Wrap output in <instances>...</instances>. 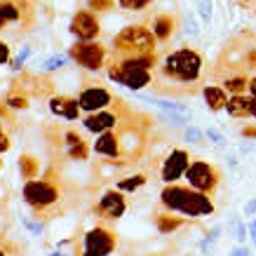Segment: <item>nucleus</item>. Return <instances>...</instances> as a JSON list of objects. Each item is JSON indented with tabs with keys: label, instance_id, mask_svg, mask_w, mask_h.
Here are the masks:
<instances>
[{
	"label": "nucleus",
	"instance_id": "3",
	"mask_svg": "<svg viewBox=\"0 0 256 256\" xmlns=\"http://www.w3.org/2000/svg\"><path fill=\"white\" fill-rule=\"evenodd\" d=\"M204 73V56L193 47H178L158 64L153 90L164 96H186L202 87Z\"/></svg>",
	"mask_w": 256,
	"mask_h": 256
},
{
	"label": "nucleus",
	"instance_id": "18",
	"mask_svg": "<svg viewBox=\"0 0 256 256\" xmlns=\"http://www.w3.org/2000/svg\"><path fill=\"white\" fill-rule=\"evenodd\" d=\"M47 108L54 118L59 120H80V118L85 116L82 108H80V101L78 96H70V94H52L50 99H47Z\"/></svg>",
	"mask_w": 256,
	"mask_h": 256
},
{
	"label": "nucleus",
	"instance_id": "47",
	"mask_svg": "<svg viewBox=\"0 0 256 256\" xmlns=\"http://www.w3.org/2000/svg\"><path fill=\"white\" fill-rule=\"evenodd\" d=\"M249 94H252V96H256V76H252V78H249V90H247Z\"/></svg>",
	"mask_w": 256,
	"mask_h": 256
},
{
	"label": "nucleus",
	"instance_id": "16",
	"mask_svg": "<svg viewBox=\"0 0 256 256\" xmlns=\"http://www.w3.org/2000/svg\"><path fill=\"white\" fill-rule=\"evenodd\" d=\"M12 85L28 92L33 99H50L52 92H54V80L50 76H36V73H28V70H22V76Z\"/></svg>",
	"mask_w": 256,
	"mask_h": 256
},
{
	"label": "nucleus",
	"instance_id": "12",
	"mask_svg": "<svg viewBox=\"0 0 256 256\" xmlns=\"http://www.w3.org/2000/svg\"><path fill=\"white\" fill-rule=\"evenodd\" d=\"M116 99H118V94L110 92L108 87L96 78H85L82 80V87H80V92H78L80 108H82L85 116L87 113H94V110L106 108V106H110Z\"/></svg>",
	"mask_w": 256,
	"mask_h": 256
},
{
	"label": "nucleus",
	"instance_id": "46",
	"mask_svg": "<svg viewBox=\"0 0 256 256\" xmlns=\"http://www.w3.org/2000/svg\"><path fill=\"white\" fill-rule=\"evenodd\" d=\"M249 235H252V240H254V244H256V218L249 221Z\"/></svg>",
	"mask_w": 256,
	"mask_h": 256
},
{
	"label": "nucleus",
	"instance_id": "39",
	"mask_svg": "<svg viewBox=\"0 0 256 256\" xmlns=\"http://www.w3.org/2000/svg\"><path fill=\"white\" fill-rule=\"evenodd\" d=\"M64 62H66V59L56 54V56H52V59H47V62L42 64V68H45V70H56V68H62V66H64Z\"/></svg>",
	"mask_w": 256,
	"mask_h": 256
},
{
	"label": "nucleus",
	"instance_id": "33",
	"mask_svg": "<svg viewBox=\"0 0 256 256\" xmlns=\"http://www.w3.org/2000/svg\"><path fill=\"white\" fill-rule=\"evenodd\" d=\"M116 2L118 0H87V8L94 12H108V10H113Z\"/></svg>",
	"mask_w": 256,
	"mask_h": 256
},
{
	"label": "nucleus",
	"instance_id": "28",
	"mask_svg": "<svg viewBox=\"0 0 256 256\" xmlns=\"http://www.w3.org/2000/svg\"><path fill=\"white\" fill-rule=\"evenodd\" d=\"M12 146H14V130L0 118V156L8 153Z\"/></svg>",
	"mask_w": 256,
	"mask_h": 256
},
{
	"label": "nucleus",
	"instance_id": "37",
	"mask_svg": "<svg viewBox=\"0 0 256 256\" xmlns=\"http://www.w3.org/2000/svg\"><path fill=\"white\" fill-rule=\"evenodd\" d=\"M28 54H31V50H28V47H24L22 52H19V56L12 62V70H22L24 64H26V59H28Z\"/></svg>",
	"mask_w": 256,
	"mask_h": 256
},
{
	"label": "nucleus",
	"instance_id": "43",
	"mask_svg": "<svg viewBox=\"0 0 256 256\" xmlns=\"http://www.w3.org/2000/svg\"><path fill=\"white\" fill-rule=\"evenodd\" d=\"M218 233H221V226H214L210 233H207V240H212V242H216L218 240Z\"/></svg>",
	"mask_w": 256,
	"mask_h": 256
},
{
	"label": "nucleus",
	"instance_id": "14",
	"mask_svg": "<svg viewBox=\"0 0 256 256\" xmlns=\"http://www.w3.org/2000/svg\"><path fill=\"white\" fill-rule=\"evenodd\" d=\"M118 242H120L118 230H113L106 221H99L94 228H90L85 233L82 249H90V252H94L99 256H110L118 249Z\"/></svg>",
	"mask_w": 256,
	"mask_h": 256
},
{
	"label": "nucleus",
	"instance_id": "36",
	"mask_svg": "<svg viewBox=\"0 0 256 256\" xmlns=\"http://www.w3.org/2000/svg\"><path fill=\"white\" fill-rule=\"evenodd\" d=\"M207 139L212 141V144H216V146H226V136L221 132H218V130H214V127H210V130H207Z\"/></svg>",
	"mask_w": 256,
	"mask_h": 256
},
{
	"label": "nucleus",
	"instance_id": "27",
	"mask_svg": "<svg viewBox=\"0 0 256 256\" xmlns=\"http://www.w3.org/2000/svg\"><path fill=\"white\" fill-rule=\"evenodd\" d=\"M221 87L228 94H244L249 90V76L247 73H230L221 78Z\"/></svg>",
	"mask_w": 256,
	"mask_h": 256
},
{
	"label": "nucleus",
	"instance_id": "11",
	"mask_svg": "<svg viewBox=\"0 0 256 256\" xmlns=\"http://www.w3.org/2000/svg\"><path fill=\"white\" fill-rule=\"evenodd\" d=\"M130 207V202H127V193L122 190H118L116 186L108 188V190H104L99 195V200H94L90 204V214L99 218V221H106V224H116L120 218L124 216V212Z\"/></svg>",
	"mask_w": 256,
	"mask_h": 256
},
{
	"label": "nucleus",
	"instance_id": "35",
	"mask_svg": "<svg viewBox=\"0 0 256 256\" xmlns=\"http://www.w3.org/2000/svg\"><path fill=\"white\" fill-rule=\"evenodd\" d=\"M204 136H207V134L200 132L198 127H188V130H186V139L190 141V144H202V139H204Z\"/></svg>",
	"mask_w": 256,
	"mask_h": 256
},
{
	"label": "nucleus",
	"instance_id": "17",
	"mask_svg": "<svg viewBox=\"0 0 256 256\" xmlns=\"http://www.w3.org/2000/svg\"><path fill=\"white\" fill-rule=\"evenodd\" d=\"M68 31L78 40H96L101 36V24L94 10H78L70 19Z\"/></svg>",
	"mask_w": 256,
	"mask_h": 256
},
{
	"label": "nucleus",
	"instance_id": "44",
	"mask_svg": "<svg viewBox=\"0 0 256 256\" xmlns=\"http://www.w3.org/2000/svg\"><path fill=\"white\" fill-rule=\"evenodd\" d=\"M249 150H254V144H252V139L242 141V144H240V153L244 156V153H249Z\"/></svg>",
	"mask_w": 256,
	"mask_h": 256
},
{
	"label": "nucleus",
	"instance_id": "6",
	"mask_svg": "<svg viewBox=\"0 0 256 256\" xmlns=\"http://www.w3.org/2000/svg\"><path fill=\"white\" fill-rule=\"evenodd\" d=\"M158 38L150 31L148 24H130L122 31L113 36V47H110V56L113 59H122V56L134 54H148V52H158Z\"/></svg>",
	"mask_w": 256,
	"mask_h": 256
},
{
	"label": "nucleus",
	"instance_id": "38",
	"mask_svg": "<svg viewBox=\"0 0 256 256\" xmlns=\"http://www.w3.org/2000/svg\"><path fill=\"white\" fill-rule=\"evenodd\" d=\"M10 59H12V50H10V45L5 40H0V66L10 64Z\"/></svg>",
	"mask_w": 256,
	"mask_h": 256
},
{
	"label": "nucleus",
	"instance_id": "49",
	"mask_svg": "<svg viewBox=\"0 0 256 256\" xmlns=\"http://www.w3.org/2000/svg\"><path fill=\"white\" fill-rule=\"evenodd\" d=\"M242 2H254V0H242Z\"/></svg>",
	"mask_w": 256,
	"mask_h": 256
},
{
	"label": "nucleus",
	"instance_id": "21",
	"mask_svg": "<svg viewBox=\"0 0 256 256\" xmlns=\"http://www.w3.org/2000/svg\"><path fill=\"white\" fill-rule=\"evenodd\" d=\"M252 101L254 96L249 92L244 94H230L228 96V104H226V113L235 120H244V118H252Z\"/></svg>",
	"mask_w": 256,
	"mask_h": 256
},
{
	"label": "nucleus",
	"instance_id": "9",
	"mask_svg": "<svg viewBox=\"0 0 256 256\" xmlns=\"http://www.w3.org/2000/svg\"><path fill=\"white\" fill-rule=\"evenodd\" d=\"M106 73H108V78L113 82L127 87V90H134V92L153 85V80H156V70L144 68V66H136V64H130V62H122V59H110L108 66H106Z\"/></svg>",
	"mask_w": 256,
	"mask_h": 256
},
{
	"label": "nucleus",
	"instance_id": "34",
	"mask_svg": "<svg viewBox=\"0 0 256 256\" xmlns=\"http://www.w3.org/2000/svg\"><path fill=\"white\" fill-rule=\"evenodd\" d=\"M198 2V12H200V19L204 24L212 22V0H195Z\"/></svg>",
	"mask_w": 256,
	"mask_h": 256
},
{
	"label": "nucleus",
	"instance_id": "26",
	"mask_svg": "<svg viewBox=\"0 0 256 256\" xmlns=\"http://www.w3.org/2000/svg\"><path fill=\"white\" fill-rule=\"evenodd\" d=\"M148 184V172H132V174H124L116 181V188L122 193H136L139 188H144Z\"/></svg>",
	"mask_w": 256,
	"mask_h": 256
},
{
	"label": "nucleus",
	"instance_id": "20",
	"mask_svg": "<svg viewBox=\"0 0 256 256\" xmlns=\"http://www.w3.org/2000/svg\"><path fill=\"white\" fill-rule=\"evenodd\" d=\"M153 224H156L158 233L162 235H170V233H176L178 228H184V226L188 224L186 216H176V212H170L164 210V207H160L158 204V210H153Z\"/></svg>",
	"mask_w": 256,
	"mask_h": 256
},
{
	"label": "nucleus",
	"instance_id": "1",
	"mask_svg": "<svg viewBox=\"0 0 256 256\" xmlns=\"http://www.w3.org/2000/svg\"><path fill=\"white\" fill-rule=\"evenodd\" d=\"M87 188L64 174V167L47 164V170L38 178L24 181L22 200L31 210V216L40 224H50L76 212L85 202Z\"/></svg>",
	"mask_w": 256,
	"mask_h": 256
},
{
	"label": "nucleus",
	"instance_id": "10",
	"mask_svg": "<svg viewBox=\"0 0 256 256\" xmlns=\"http://www.w3.org/2000/svg\"><path fill=\"white\" fill-rule=\"evenodd\" d=\"M68 56L78 64L80 68L90 70V73L106 68L110 62L108 47L99 42V40H78L76 45L68 47Z\"/></svg>",
	"mask_w": 256,
	"mask_h": 256
},
{
	"label": "nucleus",
	"instance_id": "41",
	"mask_svg": "<svg viewBox=\"0 0 256 256\" xmlns=\"http://www.w3.org/2000/svg\"><path fill=\"white\" fill-rule=\"evenodd\" d=\"M186 31L190 33V36H198V33H200V28H198V24H195V19H193V16L188 19V24H186Z\"/></svg>",
	"mask_w": 256,
	"mask_h": 256
},
{
	"label": "nucleus",
	"instance_id": "7",
	"mask_svg": "<svg viewBox=\"0 0 256 256\" xmlns=\"http://www.w3.org/2000/svg\"><path fill=\"white\" fill-rule=\"evenodd\" d=\"M136 113H139V108H134L132 104H127L124 99L118 96V99L113 101L110 106H106V108L82 116V127H85V132L96 134V136H99V134L108 132V130L118 127V124H122L124 120L134 118Z\"/></svg>",
	"mask_w": 256,
	"mask_h": 256
},
{
	"label": "nucleus",
	"instance_id": "30",
	"mask_svg": "<svg viewBox=\"0 0 256 256\" xmlns=\"http://www.w3.org/2000/svg\"><path fill=\"white\" fill-rule=\"evenodd\" d=\"M10 226H12V216L8 210V200L0 195V238H5L10 233Z\"/></svg>",
	"mask_w": 256,
	"mask_h": 256
},
{
	"label": "nucleus",
	"instance_id": "29",
	"mask_svg": "<svg viewBox=\"0 0 256 256\" xmlns=\"http://www.w3.org/2000/svg\"><path fill=\"white\" fill-rule=\"evenodd\" d=\"M0 256H26L24 254V247L19 242H14L10 235L0 238Z\"/></svg>",
	"mask_w": 256,
	"mask_h": 256
},
{
	"label": "nucleus",
	"instance_id": "5",
	"mask_svg": "<svg viewBox=\"0 0 256 256\" xmlns=\"http://www.w3.org/2000/svg\"><path fill=\"white\" fill-rule=\"evenodd\" d=\"M160 207L170 212H176V214H184V216H210L214 214V200L212 195L202 193L193 186H181L178 181L174 184H164V188L160 190V200H158Z\"/></svg>",
	"mask_w": 256,
	"mask_h": 256
},
{
	"label": "nucleus",
	"instance_id": "19",
	"mask_svg": "<svg viewBox=\"0 0 256 256\" xmlns=\"http://www.w3.org/2000/svg\"><path fill=\"white\" fill-rule=\"evenodd\" d=\"M148 26H150V31L156 33L158 42L164 45V42H170L172 36L176 33L178 19L172 14V12H158V14H153V19L148 22Z\"/></svg>",
	"mask_w": 256,
	"mask_h": 256
},
{
	"label": "nucleus",
	"instance_id": "15",
	"mask_svg": "<svg viewBox=\"0 0 256 256\" xmlns=\"http://www.w3.org/2000/svg\"><path fill=\"white\" fill-rule=\"evenodd\" d=\"M190 160H193V158H190L188 150H184V148H172L170 153L162 158L158 174H160V178H162L164 184H174V181H178L181 176H186V170H188V164H190Z\"/></svg>",
	"mask_w": 256,
	"mask_h": 256
},
{
	"label": "nucleus",
	"instance_id": "8",
	"mask_svg": "<svg viewBox=\"0 0 256 256\" xmlns=\"http://www.w3.org/2000/svg\"><path fill=\"white\" fill-rule=\"evenodd\" d=\"M36 24V0H0V33L16 28L22 38Z\"/></svg>",
	"mask_w": 256,
	"mask_h": 256
},
{
	"label": "nucleus",
	"instance_id": "4",
	"mask_svg": "<svg viewBox=\"0 0 256 256\" xmlns=\"http://www.w3.org/2000/svg\"><path fill=\"white\" fill-rule=\"evenodd\" d=\"M40 134L45 139V150L52 164L66 167L68 162H87L92 146L82 132L73 124L47 120L40 124Z\"/></svg>",
	"mask_w": 256,
	"mask_h": 256
},
{
	"label": "nucleus",
	"instance_id": "24",
	"mask_svg": "<svg viewBox=\"0 0 256 256\" xmlns=\"http://www.w3.org/2000/svg\"><path fill=\"white\" fill-rule=\"evenodd\" d=\"M202 96H204V104L212 113H218V110H226V104H228V92H226L221 85H202Z\"/></svg>",
	"mask_w": 256,
	"mask_h": 256
},
{
	"label": "nucleus",
	"instance_id": "13",
	"mask_svg": "<svg viewBox=\"0 0 256 256\" xmlns=\"http://www.w3.org/2000/svg\"><path fill=\"white\" fill-rule=\"evenodd\" d=\"M186 181H188V186L198 188V190H202V193H207V195H214L218 184H221V174H218V170L212 162L200 160V158H193L186 170Z\"/></svg>",
	"mask_w": 256,
	"mask_h": 256
},
{
	"label": "nucleus",
	"instance_id": "45",
	"mask_svg": "<svg viewBox=\"0 0 256 256\" xmlns=\"http://www.w3.org/2000/svg\"><path fill=\"white\" fill-rule=\"evenodd\" d=\"M230 256H249V249L247 247H235Z\"/></svg>",
	"mask_w": 256,
	"mask_h": 256
},
{
	"label": "nucleus",
	"instance_id": "23",
	"mask_svg": "<svg viewBox=\"0 0 256 256\" xmlns=\"http://www.w3.org/2000/svg\"><path fill=\"white\" fill-rule=\"evenodd\" d=\"M31 99H33L31 94L24 92V90H19V87H14V85L10 87L8 94H2V96H0V101H2V104H5L12 113H16V116L31 108Z\"/></svg>",
	"mask_w": 256,
	"mask_h": 256
},
{
	"label": "nucleus",
	"instance_id": "31",
	"mask_svg": "<svg viewBox=\"0 0 256 256\" xmlns=\"http://www.w3.org/2000/svg\"><path fill=\"white\" fill-rule=\"evenodd\" d=\"M118 5L122 10H130V12H141L153 5V0H118Z\"/></svg>",
	"mask_w": 256,
	"mask_h": 256
},
{
	"label": "nucleus",
	"instance_id": "42",
	"mask_svg": "<svg viewBox=\"0 0 256 256\" xmlns=\"http://www.w3.org/2000/svg\"><path fill=\"white\" fill-rule=\"evenodd\" d=\"M200 252H202V254H207V256H210L212 252H214V242H212V240H204V242L200 244Z\"/></svg>",
	"mask_w": 256,
	"mask_h": 256
},
{
	"label": "nucleus",
	"instance_id": "48",
	"mask_svg": "<svg viewBox=\"0 0 256 256\" xmlns=\"http://www.w3.org/2000/svg\"><path fill=\"white\" fill-rule=\"evenodd\" d=\"M252 118H256V96H254V101H252Z\"/></svg>",
	"mask_w": 256,
	"mask_h": 256
},
{
	"label": "nucleus",
	"instance_id": "25",
	"mask_svg": "<svg viewBox=\"0 0 256 256\" xmlns=\"http://www.w3.org/2000/svg\"><path fill=\"white\" fill-rule=\"evenodd\" d=\"M19 174H22L24 181H31V178H38L42 174V160L38 156H33V153H22L19 160Z\"/></svg>",
	"mask_w": 256,
	"mask_h": 256
},
{
	"label": "nucleus",
	"instance_id": "2",
	"mask_svg": "<svg viewBox=\"0 0 256 256\" xmlns=\"http://www.w3.org/2000/svg\"><path fill=\"white\" fill-rule=\"evenodd\" d=\"M153 127H156L153 116L139 110L136 116L124 120L122 124L99 134L92 150L96 156H104L110 162L124 167V170H134L141 162V158L146 156Z\"/></svg>",
	"mask_w": 256,
	"mask_h": 256
},
{
	"label": "nucleus",
	"instance_id": "32",
	"mask_svg": "<svg viewBox=\"0 0 256 256\" xmlns=\"http://www.w3.org/2000/svg\"><path fill=\"white\" fill-rule=\"evenodd\" d=\"M230 226L235 228V238H238V242L247 240V226H244V221H242L238 214H233V216H230Z\"/></svg>",
	"mask_w": 256,
	"mask_h": 256
},
{
	"label": "nucleus",
	"instance_id": "22",
	"mask_svg": "<svg viewBox=\"0 0 256 256\" xmlns=\"http://www.w3.org/2000/svg\"><path fill=\"white\" fill-rule=\"evenodd\" d=\"M158 108L162 110V120L172 124H188L193 118V110L186 108L184 104H172V101H158Z\"/></svg>",
	"mask_w": 256,
	"mask_h": 256
},
{
	"label": "nucleus",
	"instance_id": "40",
	"mask_svg": "<svg viewBox=\"0 0 256 256\" xmlns=\"http://www.w3.org/2000/svg\"><path fill=\"white\" fill-rule=\"evenodd\" d=\"M244 216H249V218L256 216V200H249L247 204H244Z\"/></svg>",
	"mask_w": 256,
	"mask_h": 256
}]
</instances>
